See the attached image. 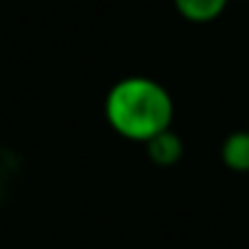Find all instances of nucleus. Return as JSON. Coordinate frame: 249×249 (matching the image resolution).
<instances>
[{"label": "nucleus", "instance_id": "nucleus-3", "mask_svg": "<svg viewBox=\"0 0 249 249\" xmlns=\"http://www.w3.org/2000/svg\"><path fill=\"white\" fill-rule=\"evenodd\" d=\"M231 0H173L175 11L188 24H210L220 19Z\"/></svg>", "mask_w": 249, "mask_h": 249}, {"label": "nucleus", "instance_id": "nucleus-2", "mask_svg": "<svg viewBox=\"0 0 249 249\" xmlns=\"http://www.w3.org/2000/svg\"><path fill=\"white\" fill-rule=\"evenodd\" d=\"M143 146H146L149 159L157 167H173V164L180 162V157H183V141L173 127L159 133V135H154V138L146 141Z\"/></svg>", "mask_w": 249, "mask_h": 249}, {"label": "nucleus", "instance_id": "nucleus-1", "mask_svg": "<svg viewBox=\"0 0 249 249\" xmlns=\"http://www.w3.org/2000/svg\"><path fill=\"white\" fill-rule=\"evenodd\" d=\"M104 117L117 135L135 143H146L154 135L173 127L175 104L159 80L130 74L106 90Z\"/></svg>", "mask_w": 249, "mask_h": 249}, {"label": "nucleus", "instance_id": "nucleus-4", "mask_svg": "<svg viewBox=\"0 0 249 249\" xmlns=\"http://www.w3.org/2000/svg\"><path fill=\"white\" fill-rule=\"evenodd\" d=\"M220 162L231 173H249V127L225 135L220 143Z\"/></svg>", "mask_w": 249, "mask_h": 249}]
</instances>
